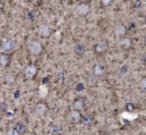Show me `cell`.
I'll use <instances>...</instances> for the list:
<instances>
[{
	"label": "cell",
	"instance_id": "3",
	"mask_svg": "<svg viewBox=\"0 0 146 135\" xmlns=\"http://www.w3.org/2000/svg\"><path fill=\"white\" fill-rule=\"evenodd\" d=\"M90 11V6L87 3H80L79 5H77L75 8V13L77 16H85L89 13Z\"/></svg>",
	"mask_w": 146,
	"mask_h": 135
},
{
	"label": "cell",
	"instance_id": "8",
	"mask_svg": "<svg viewBox=\"0 0 146 135\" xmlns=\"http://www.w3.org/2000/svg\"><path fill=\"white\" fill-rule=\"evenodd\" d=\"M126 32H127V29H126V27L124 26L123 24L116 25L115 28H114V34H115V36L118 37V38L124 37L126 35Z\"/></svg>",
	"mask_w": 146,
	"mask_h": 135
},
{
	"label": "cell",
	"instance_id": "17",
	"mask_svg": "<svg viewBox=\"0 0 146 135\" xmlns=\"http://www.w3.org/2000/svg\"><path fill=\"white\" fill-rule=\"evenodd\" d=\"M25 128H26V127H25V125H23L22 123H18V124L16 125V128H15V130H16L19 134H21V133L25 132Z\"/></svg>",
	"mask_w": 146,
	"mask_h": 135
},
{
	"label": "cell",
	"instance_id": "7",
	"mask_svg": "<svg viewBox=\"0 0 146 135\" xmlns=\"http://www.w3.org/2000/svg\"><path fill=\"white\" fill-rule=\"evenodd\" d=\"M81 111L79 110H76V109H74V110H72L70 112V115H69V117H70V121L72 123H74V124H76V123H79L81 122V118H82V115H81Z\"/></svg>",
	"mask_w": 146,
	"mask_h": 135
},
{
	"label": "cell",
	"instance_id": "19",
	"mask_svg": "<svg viewBox=\"0 0 146 135\" xmlns=\"http://www.w3.org/2000/svg\"><path fill=\"white\" fill-rule=\"evenodd\" d=\"M126 108H127L129 111H133L135 107H134V105L132 104V103H127V104H126Z\"/></svg>",
	"mask_w": 146,
	"mask_h": 135
},
{
	"label": "cell",
	"instance_id": "9",
	"mask_svg": "<svg viewBox=\"0 0 146 135\" xmlns=\"http://www.w3.org/2000/svg\"><path fill=\"white\" fill-rule=\"evenodd\" d=\"M105 72H106V68L103 64L98 63V64H96L95 66L93 67V74L95 75V76L101 77L105 74Z\"/></svg>",
	"mask_w": 146,
	"mask_h": 135
},
{
	"label": "cell",
	"instance_id": "15",
	"mask_svg": "<svg viewBox=\"0 0 146 135\" xmlns=\"http://www.w3.org/2000/svg\"><path fill=\"white\" fill-rule=\"evenodd\" d=\"M45 110H46V107H45L44 104H38V105H37V107H36V112H37V114L42 115L43 113L45 112Z\"/></svg>",
	"mask_w": 146,
	"mask_h": 135
},
{
	"label": "cell",
	"instance_id": "5",
	"mask_svg": "<svg viewBox=\"0 0 146 135\" xmlns=\"http://www.w3.org/2000/svg\"><path fill=\"white\" fill-rule=\"evenodd\" d=\"M38 33H39V35H40L41 37H43V38H48V37H50V35H51L50 26H49L48 24H45V23H43V24H41L40 26H39Z\"/></svg>",
	"mask_w": 146,
	"mask_h": 135
},
{
	"label": "cell",
	"instance_id": "1",
	"mask_svg": "<svg viewBox=\"0 0 146 135\" xmlns=\"http://www.w3.org/2000/svg\"><path fill=\"white\" fill-rule=\"evenodd\" d=\"M27 49H28L29 53L32 55H39L42 53L43 51V46L39 41L37 40H33L30 41L28 43V46H27Z\"/></svg>",
	"mask_w": 146,
	"mask_h": 135
},
{
	"label": "cell",
	"instance_id": "4",
	"mask_svg": "<svg viewBox=\"0 0 146 135\" xmlns=\"http://www.w3.org/2000/svg\"><path fill=\"white\" fill-rule=\"evenodd\" d=\"M93 48H94V52H95L96 54L102 55V54H104V53H106V51H107V49H108V45L106 44L105 42H103V41H99V42L94 44Z\"/></svg>",
	"mask_w": 146,
	"mask_h": 135
},
{
	"label": "cell",
	"instance_id": "14",
	"mask_svg": "<svg viewBox=\"0 0 146 135\" xmlns=\"http://www.w3.org/2000/svg\"><path fill=\"white\" fill-rule=\"evenodd\" d=\"M139 89L142 91V92H146V77H143L141 78V80L139 81Z\"/></svg>",
	"mask_w": 146,
	"mask_h": 135
},
{
	"label": "cell",
	"instance_id": "2",
	"mask_svg": "<svg viewBox=\"0 0 146 135\" xmlns=\"http://www.w3.org/2000/svg\"><path fill=\"white\" fill-rule=\"evenodd\" d=\"M16 48V43H15L14 40L12 39H6L4 40L1 45H0V49L3 53H6V54H9V53L13 52Z\"/></svg>",
	"mask_w": 146,
	"mask_h": 135
},
{
	"label": "cell",
	"instance_id": "12",
	"mask_svg": "<svg viewBox=\"0 0 146 135\" xmlns=\"http://www.w3.org/2000/svg\"><path fill=\"white\" fill-rule=\"evenodd\" d=\"M73 106H74V109H76V110L82 111L85 108V103H84V101L81 100V99H77L75 102L73 103Z\"/></svg>",
	"mask_w": 146,
	"mask_h": 135
},
{
	"label": "cell",
	"instance_id": "6",
	"mask_svg": "<svg viewBox=\"0 0 146 135\" xmlns=\"http://www.w3.org/2000/svg\"><path fill=\"white\" fill-rule=\"evenodd\" d=\"M36 73H37V68H36V66H35V65L29 64V65H27V66L25 67L24 75L27 77V78H29V79L33 78V77L36 75Z\"/></svg>",
	"mask_w": 146,
	"mask_h": 135
},
{
	"label": "cell",
	"instance_id": "18",
	"mask_svg": "<svg viewBox=\"0 0 146 135\" xmlns=\"http://www.w3.org/2000/svg\"><path fill=\"white\" fill-rule=\"evenodd\" d=\"M114 0H100V2H101V5L104 7H108L113 3Z\"/></svg>",
	"mask_w": 146,
	"mask_h": 135
},
{
	"label": "cell",
	"instance_id": "10",
	"mask_svg": "<svg viewBox=\"0 0 146 135\" xmlns=\"http://www.w3.org/2000/svg\"><path fill=\"white\" fill-rule=\"evenodd\" d=\"M73 49H74V52H75L78 56H82L86 51L85 45L82 44V43H76V44L74 45V47H73Z\"/></svg>",
	"mask_w": 146,
	"mask_h": 135
},
{
	"label": "cell",
	"instance_id": "13",
	"mask_svg": "<svg viewBox=\"0 0 146 135\" xmlns=\"http://www.w3.org/2000/svg\"><path fill=\"white\" fill-rule=\"evenodd\" d=\"M9 62H10V59H9L8 55L6 53H3L1 56H0V64L2 66H8Z\"/></svg>",
	"mask_w": 146,
	"mask_h": 135
},
{
	"label": "cell",
	"instance_id": "16",
	"mask_svg": "<svg viewBox=\"0 0 146 135\" xmlns=\"http://www.w3.org/2000/svg\"><path fill=\"white\" fill-rule=\"evenodd\" d=\"M81 122L83 123L84 125H89V124H91V117H90L89 115H85V116H82Z\"/></svg>",
	"mask_w": 146,
	"mask_h": 135
},
{
	"label": "cell",
	"instance_id": "11",
	"mask_svg": "<svg viewBox=\"0 0 146 135\" xmlns=\"http://www.w3.org/2000/svg\"><path fill=\"white\" fill-rule=\"evenodd\" d=\"M120 46H121V48L123 49H129L130 47H131L132 45V42H131V39L128 38V37H122V38H120V42H119Z\"/></svg>",
	"mask_w": 146,
	"mask_h": 135
},
{
	"label": "cell",
	"instance_id": "20",
	"mask_svg": "<svg viewBox=\"0 0 146 135\" xmlns=\"http://www.w3.org/2000/svg\"><path fill=\"white\" fill-rule=\"evenodd\" d=\"M144 43H145V45H146V37H145V41H144Z\"/></svg>",
	"mask_w": 146,
	"mask_h": 135
}]
</instances>
